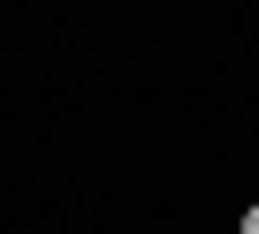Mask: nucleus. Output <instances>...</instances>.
Segmentation results:
<instances>
[{
    "label": "nucleus",
    "instance_id": "nucleus-1",
    "mask_svg": "<svg viewBox=\"0 0 259 234\" xmlns=\"http://www.w3.org/2000/svg\"><path fill=\"white\" fill-rule=\"evenodd\" d=\"M242 234H259V199H250V217H242Z\"/></svg>",
    "mask_w": 259,
    "mask_h": 234
}]
</instances>
